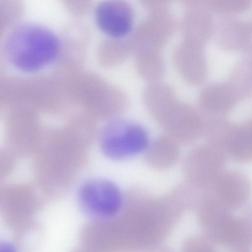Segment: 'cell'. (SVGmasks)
<instances>
[{
  "label": "cell",
  "instance_id": "6da1fadb",
  "mask_svg": "<svg viewBox=\"0 0 252 252\" xmlns=\"http://www.w3.org/2000/svg\"><path fill=\"white\" fill-rule=\"evenodd\" d=\"M197 217L204 235L213 243L244 251L252 243V226L247 220L233 216L211 192L202 195Z\"/></svg>",
  "mask_w": 252,
  "mask_h": 252
},
{
  "label": "cell",
  "instance_id": "7a4b0ae2",
  "mask_svg": "<svg viewBox=\"0 0 252 252\" xmlns=\"http://www.w3.org/2000/svg\"><path fill=\"white\" fill-rule=\"evenodd\" d=\"M8 49L21 69L32 71L53 60L59 50V41L46 28L24 24L14 29L8 39Z\"/></svg>",
  "mask_w": 252,
  "mask_h": 252
},
{
  "label": "cell",
  "instance_id": "3957f363",
  "mask_svg": "<svg viewBox=\"0 0 252 252\" xmlns=\"http://www.w3.org/2000/svg\"><path fill=\"white\" fill-rule=\"evenodd\" d=\"M77 200L86 215L102 220L117 215L124 201L120 188L113 182L102 178L85 181L78 190Z\"/></svg>",
  "mask_w": 252,
  "mask_h": 252
},
{
  "label": "cell",
  "instance_id": "277c9868",
  "mask_svg": "<svg viewBox=\"0 0 252 252\" xmlns=\"http://www.w3.org/2000/svg\"><path fill=\"white\" fill-rule=\"evenodd\" d=\"M227 158L223 152L207 143L189 153L184 161V172L189 183L209 190L224 170Z\"/></svg>",
  "mask_w": 252,
  "mask_h": 252
},
{
  "label": "cell",
  "instance_id": "5b68a950",
  "mask_svg": "<svg viewBox=\"0 0 252 252\" xmlns=\"http://www.w3.org/2000/svg\"><path fill=\"white\" fill-rule=\"evenodd\" d=\"M118 129L109 130L104 135L101 148L107 158L122 160L135 156L148 146L147 132L137 126H118Z\"/></svg>",
  "mask_w": 252,
  "mask_h": 252
},
{
  "label": "cell",
  "instance_id": "8992f818",
  "mask_svg": "<svg viewBox=\"0 0 252 252\" xmlns=\"http://www.w3.org/2000/svg\"><path fill=\"white\" fill-rule=\"evenodd\" d=\"M204 120L191 106L177 101L159 124L178 143L188 144L202 135Z\"/></svg>",
  "mask_w": 252,
  "mask_h": 252
},
{
  "label": "cell",
  "instance_id": "52a82bcc",
  "mask_svg": "<svg viewBox=\"0 0 252 252\" xmlns=\"http://www.w3.org/2000/svg\"><path fill=\"white\" fill-rule=\"evenodd\" d=\"M214 146L228 157L240 162H248L252 157V122L227 123L220 131Z\"/></svg>",
  "mask_w": 252,
  "mask_h": 252
},
{
  "label": "cell",
  "instance_id": "ba28073f",
  "mask_svg": "<svg viewBox=\"0 0 252 252\" xmlns=\"http://www.w3.org/2000/svg\"><path fill=\"white\" fill-rule=\"evenodd\" d=\"M247 176L235 170H224L210 190L216 198L230 211L241 208L247 202L251 190Z\"/></svg>",
  "mask_w": 252,
  "mask_h": 252
},
{
  "label": "cell",
  "instance_id": "9c48e42d",
  "mask_svg": "<svg viewBox=\"0 0 252 252\" xmlns=\"http://www.w3.org/2000/svg\"><path fill=\"white\" fill-rule=\"evenodd\" d=\"M96 23L105 33L115 37L126 35L132 24V14L129 5L123 0H106L96 7Z\"/></svg>",
  "mask_w": 252,
  "mask_h": 252
},
{
  "label": "cell",
  "instance_id": "30bf717a",
  "mask_svg": "<svg viewBox=\"0 0 252 252\" xmlns=\"http://www.w3.org/2000/svg\"><path fill=\"white\" fill-rule=\"evenodd\" d=\"M173 62L179 73L189 83L198 85L206 80L207 64L202 49L198 46H182L175 52Z\"/></svg>",
  "mask_w": 252,
  "mask_h": 252
},
{
  "label": "cell",
  "instance_id": "8fae6325",
  "mask_svg": "<svg viewBox=\"0 0 252 252\" xmlns=\"http://www.w3.org/2000/svg\"><path fill=\"white\" fill-rule=\"evenodd\" d=\"M240 100L232 88L227 83H212L205 86L199 96L201 109L212 115L229 112Z\"/></svg>",
  "mask_w": 252,
  "mask_h": 252
},
{
  "label": "cell",
  "instance_id": "7c38bea8",
  "mask_svg": "<svg viewBox=\"0 0 252 252\" xmlns=\"http://www.w3.org/2000/svg\"><path fill=\"white\" fill-rule=\"evenodd\" d=\"M179 157L178 143L169 135H161L148 148L147 160L153 168L164 170L175 165Z\"/></svg>",
  "mask_w": 252,
  "mask_h": 252
},
{
  "label": "cell",
  "instance_id": "4fadbf2b",
  "mask_svg": "<svg viewBox=\"0 0 252 252\" xmlns=\"http://www.w3.org/2000/svg\"><path fill=\"white\" fill-rule=\"evenodd\" d=\"M149 93V102L152 113L159 124L168 109L178 100L172 89L163 83L155 84Z\"/></svg>",
  "mask_w": 252,
  "mask_h": 252
},
{
  "label": "cell",
  "instance_id": "5bb4252c",
  "mask_svg": "<svg viewBox=\"0 0 252 252\" xmlns=\"http://www.w3.org/2000/svg\"><path fill=\"white\" fill-rule=\"evenodd\" d=\"M239 100L249 97L252 92V63L243 61L238 63L231 73L227 83Z\"/></svg>",
  "mask_w": 252,
  "mask_h": 252
},
{
  "label": "cell",
  "instance_id": "9a60e30c",
  "mask_svg": "<svg viewBox=\"0 0 252 252\" xmlns=\"http://www.w3.org/2000/svg\"><path fill=\"white\" fill-rule=\"evenodd\" d=\"M214 245L204 234L192 237L187 240L183 246L185 252H213Z\"/></svg>",
  "mask_w": 252,
  "mask_h": 252
},
{
  "label": "cell",
  "instance_id": "2e32d148",
  "mask_svg": "<svg viewBox=\"0 0 252 252\" xmlns=\"http://www.w3.org/2000/svg\"><path fill=\"white\" fill-rule=\"evenodd\" d=\"M14 248L9 244H0V251L1 252H11L14 251Z\"/></svg>",
  "mask_w": 252,
  "mask_h": 252
}]
</instances>
